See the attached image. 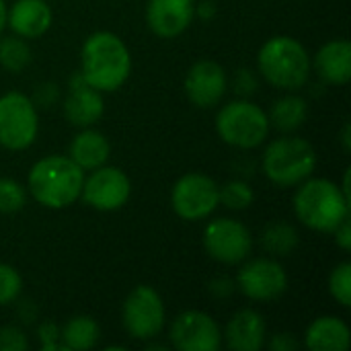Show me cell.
<instances>
[{"mask_svg":"<svg viewBox=\"0 0 351 351\" xmlns=\"http://www.w3.org/2000/svg\"><path fill=\"white\" fill-rule=\"evenodd\" d=\"M29 348L27 333L16 325H6L0 329V351H25Z\"/></svg>","mask_w":351,"mask_h":351,"instance_id":"cell-31","label":"cell"},{"mask_svg":"<svg viewBox=\"0 0 351 351\" xmlns=\"http://www.w3.org/2000/svg\"><path fill=\"white\" fill-rule=\"evenodd\" d=\"M37 337L41 341V350L43 351L62 350V343H60V327L56 323H51V321L41 323L37 327Z\"/></svg>","mask_w":351,"mask_h":351,"instance_id":"cell-32","label":"cell"},{"mask_svg":"<svg viewBox=\"0 0 351 351\" xmlns=\"http://www.w3.org/2000/svg\"><path fill=\"white\" fill-rule=\"evenodd\" d=\"M130 195H132L130 177L117 167L103 165L90 171L88 177L84 175L80 199L97 212H115L128 204Z\"/></svg>","mask_w":351,"mask_h":351,"instance_id":"cell-11","label":"cell"},{"mask_svg":"<svg viewBox=\"0 0 351 351\" xmlns=\"http://www.w3.org/2000/svg\"><path fill=\"white\" fill-rule=\"evenodd\" d=\"M6 12H8L6 2H4V0H0V35H2V31L6 29Z\"/></svg>","mask_w":351,"mask_h":351,"instance_id":"cell-39","label":"cell"},{"mask_svg":"<svg viewBox=\"0 0 351 351\" xmlns=\"http://www.w3.org/2000/svg\"><path fill=\"white\" fill-rule=\"evenodd\" d=\"M183 88L191 105L197 109H212L224 99L228 90L226 70L214 60H199L187 70Z\"/></svg>","mask_w":351,"mask_h":351,"instance_id":"cell-14","label":"cell"},{"mask_svg":"<svg viewBox=\"0 0 351 351\" xmlns=\"http://www.w3.org/2000/svg\"><path fill=\"white\" fill-rule=\"evenodd\" d=\"M165 302L152 286H136L121 308V323L125 333L138 341H152L165 329Z\"/></svg>","mask_w":351,"mask_h":351,"instance_id":"cell-8","label":"cell"},{"mask_svg":"<svg viewBox=\"0 0 351 351\" xmlns=\"http://www.w3.org/2000/svg\"><path fill=\"white\" fill-rule=\"evenodd\" d=\"M294 214L315 232H333L350 216V197L325 177H308L296 185Z\"/></svg>","mask_w":351,"mask_h":351,"instance_id":"cell-3","label":"cell"},{"mask_svg":"<svg viewBox=\"0 0 351 351\" xmlns=\"http://www.w3.org/2000/svg\"><path fill=\"white\" fill-rule=\"evenodd\" d=\"M146 343H148V341H146ZM146 350L148 351H167L169 350V348H167V346H160V343H148V346H146Z\"/></svg>","mask_w":351,"mask_h":351,"instance_id":"cell-40","label":"cell"},{"mask_svg":"<svg viewBox=\"0 0 351 351\" xmlns=\"http://www.w3.org/2000/svg\"><path fill=\"white\" fill-rule=\"evenodd\" d=\"M68 156L86 173L107 165L111 156V144L107 136L93 128H80L68 146Z\"/></svg>","mask_w":351,"mask_h":351,"instance_id":"cell-21","label":"cell"},{"mask_svg":"<svg viewBox=\"0 0 351 351\" xmlns=\"http://www.w3.org/2000/svg\"><path fill=\"white\" fill-rule=\"evenodd\" d=\"M333 234H335V245L341 249V251H346V253H350L351 251V224H350V216L333 230Z\"/></svg>","mask_w":351,"mask_h":351,"instance_id":"cell-35","label":"cell"},{"mask_svg":"<svg viewBox=\"0 0 351 351\" xmlns=\"http://www.w3.org/2000/svg\"><path fill=\"white\" fill-rule=\"evenodd\" d=\"M195 19L193 0H148L146 25L160 39L179 37Z\"/></svg>","mask_w":351,"mask_h":351,"instance_id":"cell-16","label":"cell"},{"mask_svg":"<svg viewBox=\"0 0 351 351\" xmlns=\"http://www.w3.org/2000/svg\"><path fill=\"white\" fill-rule=\"evenodd\" d=\"M39 132V115L31 97L10 90L0 95V146L6 150L29 148Z\"/></svg>","mask_w":351,"mask_h":351,"instance_id":"cell-7","label":"cell"},{"mask_svg":"<svg viewBox=\"0 0 351 351\" xmlns=\"http://www.w3.org/2000/svg\"><path fill=\"white\" fill-rule=\"evenodd\" d=\"M298 346H300V341L292 333H276L269 339V348L274 351H296Z\"/></svg>","mask_w":351,"mask_h":351,"instance_id":"cell-34","label":"cell"},{"mask_svg":"<svg viewBox=\"0 0 351 351\" xmlns=\"http://www.w3.org/2000/svg\"><path fill=\"white\" fill-rule=\"evenodd\" d=\"M105 113L103 93L86 84L80 72L68 82V95L64 99V117L74 128H90Z\"/></svg>","mask_w":351,"mask_h":351,"instance_id":"cell-15","label":"cell"},{"mask_svg":"<svg viewBox=\"0 0 351 351\" xmlns=\"http://www.w3.org/2000/svg\"><path fill=\"white\" fill-rule=\"evenodd\" d=\"M132 72V53L123 39L111 31L90 33L80 49V74L93 88L115 93Z\"/></svg>","mask_w":351,"mask_h":351,"instance_id":"cell-1","label":"cell"},{"mask_svg":"<svg viewBox=\"0 0 351 351\" xmlns=\"http://www.w3.org/2000/svg\"><path fill=\"white\" fill-rule=\"evenodd\" d=\"M84 171L66 154L39 158L27 177L31 197L47 210H66L80 199Z\"/></svg>","mask_w":351,"mask_h":351,"instance_id":"cell-2","label":"cell"},{"mask_svg":"<svg viewBox=\"0 0 351 351\" xmlns=\"http://www.w3.org/2000/svg\"><path fill=\"white\" fill-rule=\"evenodd\" d=\"M319 78L333 86H343L351 80V43L348 39L327 41L311 60Z\"/></svg>","mask_w":351,"mask_h":351,"instance_id":"cell-19","label":"cell"},{"mask_svg":"<svg viewBox=\"0 0 351 351\" xmlns=\"http://www.w3.org/2000/svg\"><path fill=\"white\" fill-rule=\"evenodd\" d=\"M253 202H255V193L247 181L232 179L220 187V204L228 210L241 212V210H247Z\"/></svg>","mask_w":351,"mask_h":351,"instance_id":"cell-26","label":"cell"},{"mask_svg":"<svg viewBox=\"0 0 351 351\" xmlns=\"http://www.w3.org/2000/svg\"><path fill=\"white\" fill-rule=\"evenodd\" d=\"M224 339L232 351H259L267 343V323L261 313L243 308L226 325Z\"/></svg>","mask_w":351,"mask_h":351,"instance_id":"cell-17","label":"cell"},{"mask_svg":"<svg viewBox=\"0 0 351 351\" xmlns=\"http://www.w3.org/2000/svg\"><path fill=\"white\" fill-rule=\"evenodd\" d=\"M267 111L249 99H237L216 113V132L220 140L239 150H253L269 136Z\"/></svg>","mask_w":351,"mask_h":351,"instance_id":"cell-6","label":"cell"},{"mask_svg":"<svg viewBox=\"0 0 351 351\" xmlns=\"http://www.w3.org/2000/svg\"><path fill=\"white\" fill-rule=\"evenodd\" d=\"M171 206L173 212L187 222L206 220L220 206V187L210 175L187 173L175 181L171 189Z\"/></svg>","mask_w":351,"mask_h":351,"instance_id":"cell-9","label":"cell"},{"mask_svg":"<svg viewBox=\"0 0 351 351\" xmlns=\"http://www.w3.org/2000/svg\"><path fill=\"white\" fill-rule=\"evenodd\" d=\"M259 74L280 90H298L308 82L311 56L306 47L290 35L269 37L257 53Z\"/></svg>","mask_w":351,"mask_h":351,"instance_id":"cell-4","label":"cell"},{"mask_svg":"<svg viewBox=\"0 0 351 351\" xmlns=\"http://www.w3.org/2000/svg\"><path fill=\"white\" fill-rule=\"evenodd\" d=\"M53 12L45 0H16L6 12V25L23 39H39L51 27Z\"/></svg>","mask_w":351,"mask_h":351,"instance_id":"cell-18","label":"cell"},{"mask_svg":"<svg viewBox=\"0 0 351 351\" xmlns=\"http://www.w3.org/2000/svg\"><path fill=\"white\" fill-rule=\"evenodd\" d=\"M267 117H269V125H274L284 134H292L304 125L308 117V105L298 95H284L271 105Z\"/></svg>","mask_w":351,"mask_h":351,"instance_id":"cell-23","label":"cell"},{"mask_svg":"<svg viewBox=\"0 0 351 351\" xmlns=\"http://www.w3.org/2000/svg\"><path fill=\"white\" fill-rule=\"evenodd\" d=\"M341 144H343V150H346V152H350V150H351L350 123H346V125H343V132H341Z\"/></svg>","mask_w":351,"mask_h":351,"instance_id":"cell-38","label":"cell"},{"mask_svg":"<svg viewBox=\"0 0 351 351\" xmlns=\"http://www.w3.org/2000/svg\"><path fill=\"white\" fill-rule=\"evenodd\" d=\"M329 294L335 298V302H339L341 306H351V263L343 261L339 265L333 267V271L329 274Z\"/></svg>","mask_w":351,"mask_h":351,"instance_id":"cell-27","label":"cell"},{"mask_svg":"<svg viewBox=\"0 0 351 351\" xmlns=\"http://www.w3.org/2000/svg\"><path fill=\"white\" fill-rule=\"evenodd\" d=\"M25 204H27L25 187L10 177H2L0 179V214H14L23 210Z\"/></svg>","mask_w":351,"mask_h":351,"instance_id":"cell-28","label":"cell"},{"mask_svg":"<svg viewBox=\"0 0 351 351\" xmlns=\"http://www.w3.org/2000/svg\"><path fill=\"white\" fill-rule=\"evenodd\" d=\"M195 16L204 21H212L216 16V4L212 0H202L199 4H195Z\"/></svg>","mask_w":351,"mask_h":351,"instance_id":"cell-37","label":"cell"},{"mask_svg":"<svg viewBox=\"0 0 351 351\" xmlns=\"http://www.w3.org/2000/svg\"><path fill=\"white\" fill-rule=\"evenodd\" d=\"M101 329L97 321L88 315H78L66 321L60 329V343L66 351H86L93 350L99 343Z\"/></svg>","mask_w":351,"mask_h":351,"instance_id":"cell-22","label":"cell"},{"mask_svg":"<svg viewBox=\"0 0 351 351\" xmlns=\"http://www.w3.org/2000/svg\"><path fill=\"white\" fill-rule=\"evenodd\" d=\"M261 245L274 257H288L298 249L300 234L288 222H271L261 232Z\"/></svg>","mask_w":351,"mask_h":351,"instance_id":"cell-24","label":"cell"},{"mask_svg":"<svg viewBox=\"0 0 351 351\" xmlns=\"http://www.w3.org/2000/svg\"><path fill=\"white\" fill-rule=\"evenodd\" d=\"M206 253L222 265L243 263L253 249V237L249 228L234 218H214L204 228Z\"/></svg>","mask_w":351,"mask_h":351,"instance_id":"cell-10","label":"cell"},{"mask_svg":"<svg viewBox=\"0 0 351 351\" xmlns=\"http://www.w3.org/2000/svg\"><path fill=\"white\" fill-rule=\"evenodd\" d=\"M31 47L27 39L19 35H8L0 39V66L6 72L19 74L31 64Z\"/></svg>","mask_w":351,"mask_h":351,"instance_id":"cell-25","label":"cell"},{"mask_svg":"<svg viewBox=\"0 0 351 351\" xmlns=\"http://www.w3.org/2000/svg\"><path fill=\"white\" fill-rule=\"evenodd\" d=\"M58 97H60V90H58V86L53 82H41V84H37L35 95H33L31 101L35 103V107L47 109L58 101Z\"/></svg>","mask_w":351,"mask_h":351,"instance_id":"cell-33","label":"cell"},{"mask_svg":"<svg viewBox=\"0 0 351 351\" xmlns=\"http://www.w3.org/2000/svg\"><path fill=\"white\" fill-rule=\"evenodd\" d=\"M232 88L241 99H249L259 88V78L251 68H239L232 76Z\"/></svg>","mask_w":351,"mask_h":351,"instance_id":"cell-30","label":"cell"},{"mask_svg":"<svg viewBox=\"0 0 351 351\" xmlns=\"http://www.w3.org/2000/svg\"><path fill=\"white\" fill-rule=\"evenodd\" d=\"M304 346L311 351H348L351 346L350 327L339 317H319L308 325Z\"/></svg>","mask_w":351,"mask_h":351,"instance_id":"cell-20","label":"cell"},{"mask_svg":"<svg viewBox=\"0 0 351 351\" xmlns=\"http://www.w3.org/2000/svg\"><path fill=\"white\" fill-rule=\"evenodd\" d=\"M234 288H237V284H234L232 280H228V278H216V280L210 284L212 294H214V296H218V298H226V296H230V294L234 292Z\"/></svg>","mask_w":351,"mask_h":351,"instance_id":"cell-36","label":"cell"},{"mask_svg":"<svg viewBox=\"0 0 351 351\" xmlns=\"http://www.w3.org/2000/svg\"><path fill=\"white\" fill-rule=\"evenodd\" d=\"M21 292H23L21 274L12 265L0 261V306L12 304L21 296Z\"/></svg>","mask_w":351,"mask_h":351,"instance_id":"cell-29","label":"cell"},{"mask_svg":"<svg viewBox=\"0 0 351 351\" xmlns=\"http://www.w3.org/2000/svg\"><path fill=\"white\" fill-rule=\"evenodd\" d=\"M237 286L253 302H271L286 294L288 274L280 261L271 257H257L241 267Z\"/></svg>","mask_w":351,"mask_h":351,"instance_id":"cell-12","label":"cell"},{"mask_svg":"<svg viewBox=\"0 0 351 351\" xmlns=\"http://www.w3.org/2000/svg\"><path fill=\"white\" fill-rule=\"evenodd\" d=\"M317 162V152L308 140L300 136H284L267 144L261 169L274 185L296 187L315 173Z\"/></svg>","mask_w":351,"mask_h":351,"instance_id":"cell-5","label":"cell"},{"mask_svg":"<svg viewBox=\"0 0 351 351\" xmlns=\"http://www.w3.org/2000/svg\"><path fill=\"white\" fill-rule=\"evenodd\" d=\"M169 341L179 351H218L222 346V333L208 313L185 311L171 323Z\"/></svg>","mask_w":351,"mask_h":351,"instance_id":"cell-13","label":"cell"}]
</instances>
